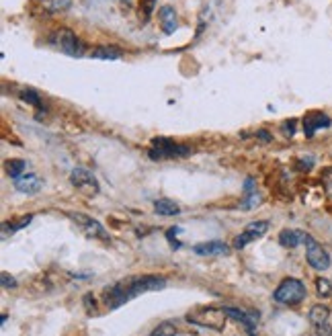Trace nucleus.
Listing matches in <instances>:
<instances>
[{
  "label": "nucleus",
  "instance_id": "nucleus-1",
  "mask_svg": "<svg viewBox=\"0 0 332 336\" xmlns=\"http://www.w3.org/2000/svg\"><path fill=\"white\" fill-rule=\"evenodd\" d=\"M166 287V279L158 277V275H141V277H131L125 281L115 283L111 289L105 291V303L107 307L115 309L119 305H123L125 301L146 293V291H158Z\"/></svg>",
  "mask_w": 332,
  "mask_h": 336
},
{
  "label": "nucleus",
  "instance_id": "nucleus-29",
  "mask_svg": "<svg viewBox=\"0 0 332 336\" xmlns=\"http://www.w3.org/2000/svg\"><path fill=\"white\" fill-rule=\"evenodd\" d=\"M256 137H258L260 141H265V143H269V141L273 139V137H271V133H269L267 129H258V131H256Z\"/></svg>",
  "mask_w": 332,
  "mask_h": 336
},
{
  "label": "nucleus",
  "instance_id": "nucleus-30",
  "mask_svg": "<svg viewBox=\"0 0 332 336\" xmlns=\"http://www.w3.org/2000/svg\"><path fill=\"white\" fill-rule=\"evenodd\" d=\"M244 191H246V195L254 191V181H252V179H246V185H244Z\"/></svg>",
  "mask_w": 332,
  "mask_h": 336
},
{
  "label": "nucleus",
  "instance_id": "nucleus-20",
  "mask_svg": "<svg viewBox=\"0 0 332 336\" xmlns=\"http://www.w3.org/2000/svg\"><path fill=\"white\" fill-rule=\"evenodd\" d=\"M177 334H179V330H177V326L173 322H162L152 332V336H177Z\"/></svg>",
  "mask_w": 332,
  "mask_h": 336
},
{
  "label": "nucleus",
  "instance_id": "nucleus-21",
  "mask_svg": "<svg viewBox=\"0 0 332 336\" xmlns=\"http://www.w3.org/2000/svg\"><path fill=\"white\" fill-rule=\"evenodd\" d=\"M19 99L23 101V103H27V105H33V107H41V97L33 90V88H23L21 92H19Z\"/></svg>",
  "mask_w": 332,
  "mask_h": 336
},
{
  "label": "nucleus",
  "instance_id": "nucleus-25",
  "mask_svg": "<svg viewBox=\"0 0 332 336\" xmlns=\"http://www.w3.org/2000/svg\"><path fill=\"white\" fill-rule=\"evenodd\" d=\"M31 220H33V215H23V220H19L17 224H13V226H11V234H13V232H17V230H21V228H25V226H29V224H31Z\"/></svg>",
  "mask_w": 332,
  "mask_h": 336
},
{
  "label": "nucleus",
  "instance_id": "nucleus-9",
  "mask_svg": "<svg viewBox=\"0 0 332 336\" xmlns=\"http://www.w3.org/2000/svg\"><path fill=\"white\" fill-rule=\"evenodd\" d=\"M72 220L76 222V224H80L82 228H84V232L90 236V238H99V240H109V234H107V230L97 222V220H92V218H88V215H82V213H72Z\"/></svg>",
  "mask_w": 332,
  "mask_h": 336
},
{
  "label": "nucleus",
  "instance_id": "nucleus-4",
  "mask_svg": "<svg viewBox=\"0 0 332 336\" xmlns=\"http://www.w3.org/2000/svg\"><path fill=\"white\" fill-rule=\"evenodd\" d=\"M152 150H150V156L152 158H183V156H189L191 154V148L185 146V143H177L175 139L171 137H164V135H158V137H152Z\"/></svg>",
  "mask_w": 332,
  "mask_h": 336
},
{
  "label": "nucleus",
  "instance_id": "nucleus-2",
  "mask_svg": "<svg viewBox=\"0 0 332 336\" xmlns=\"http://www.w3.org/2000/svg\"><path fill=\"white\" fill-rule=\"evenodd\" d=\"M226 311L224 307H195L187 314V322L201 326V328H209V330H224L226 326Z\"/></svg>",
  "mask_w": 332,
  "mask_h": 336
},
{
  "label": "nucleus",
  "instance_id": "nucleus-13",
  "mask_svg": "<svg viewBox=\"0 0 332 336\" xmlns=\"http://www.w3.org/2000/svg\"><path fill=\"white\" fill-rule=\"evenodd\" d=\"M193 252L197 256H216V254H226L228 252V244L222 240H211V242H201L193 246Z\"/></svg>",
  "mask_w": 332,
  "mask_h": 336
},
{
  "label": "nucleus",
  "instance_id": "nucleus-19",
  "mask_svg": "<svg viewBox=\"0 0 332 336\" xmlns=\"http://www.w3.org/2000/svg\"><path fill=\"white\" fill-rule=\"evenodd\" d=\"M154 211L158 215H177L181 211V207L171 199H158V201H154Z\"/></svg>",
  "mask_w": 332,
  "mask_h": 336
},
{
  "label": "nucleus",
  "instance_id": "nucleus-14",
  "mask_svg": "<svg viewBox=\"0 0 332 336\" xmlns=\"http://www.w3.org/2000/svg\"><path fill=\"white\" fill-rule=\"evenodd\" d=\"M305 238H307V234L301 232V230H283V232L279 234V242H281V246H285V248H295V246L303 244Z\"/></svg>",
  "mask_w": 332,
  "mask_h": 336
},
{
  "label": "nucleus",
  "instance_id": "nucleus-6",
  "mask_svg": "<svg viewBox=\"0 0 332 336\" xmlns=\"http://www.w3.org/2000/svg\"><path fill=\"white\" fill-rule=\"evenodd\" d=\"M70 183L84 195H97L99 193V183L88 168H74L70 173Z\"/></svg>",
  "mask_w": 332,
  "mask_h": 336
},
{
  "label": "nucleus",
  "instance_id": "nucleus-26",
  "mask_svg": "<svg viewBox=\"0 0 332 336\" xmlns=\"http://www.w3.org/2000/svg\"><path fill=\"white\" fill-rule=\"evenodd\" d=\"M0 279H3V287H11V289L17 287V279L11 277L9 273H3V275H0Z\"/></svg>",
  "mask_w": 332,
  "mask_h": 336
},
{
  "label": "nucleus",
  "instance_id": "nucleus-8",
  "mask_svg": "<svg viewBox=\"0 0 332 336\" xmlns=\"http://www.w3.org/2000/svg\"><path fill=\"white\" fill-rule=\"evenodd\" d=\"M267 232H269V222H263V220H258V222H250V224H246L244 232H242L240 236H236V240H234V248H236V250H242L246 244H250V242L256 240V238H263Z\"/></svg>",
  "mask_w": 332,
  "mask_h": 336
},
{
  "label": "nucleus",
  "instance_id": "nucleus-28",
  "mask_svg": "<svg viewBox=\"0 0 332 336\" xmlns=\"http://www.w3.org/2000/svg\"><path fill=\"white\" fill-rule=\"evenodd\" d=\"M52 5H54L56 11H64V9L70 7V0H52Z\"/></svg>",
  "mask_w": 332,
  "mask_h": 336
},
{
  "label": "nucleus",
  "instance_id": "nucleus-24",
  "mask_svg": "<svg viewBox=\"0 0 332 336\" xmlns=\"http://www.w3.org/2000/svg\"><path fill=\"white\" fill-rule=\"evenodd\" d=\"M256 205H260V195L258 193H248L246 199L240 203V209H252Z\"/></svg>",
  "mask_w": 332,
  "mask_h": 336
},
{
  "label": "nucleus",
  "instance_id": "nucleus-3",
  "mask_svg": "<svg viewBox=\"0 0 332 336\" xmlns=\"http://www.w3.org/2000/svg\"><path fill=\"white\" fill-rule=\"evenodd\" d=\"M305 293H307L305 285L299 279L289 277V279H283L279 283V287L273 293V299L277 303H283V305H297L305 299Z\"/></svg>",
  "mask_w": 332,
  "mask_h": 336
},
{
  "label": "nucleus",
  "instance_id": "nucleus-22",
  "mask_svg": "<svg viewBox=\"0 0 332 336\" xmlns=\"http://www.w3.org/2000/svg\"><path fill=\"white\" fill-rule=\"evenodd\" d=\"M156 3L158 0H139V17L144 19V23L152 17V13L156 9Z\"/></svg>",
  "mask_w": 332,
  "mask_h": 336
},
{
  "label": "nucleus",
  "instance_id": "nucleus-12",
  "mask_svg": "<svg viewBox=\"0 0 332 336\" xmlns=\"http://www.w3.org/2000/svg\"><path fill=\"white\" fill-rule=\"evenodd\" d=\"M158 15H160V27L166 35H173L179 29V17L173 7H162L158 11Z\"/></svg>",
  "mask_w": 332,
  "mask_h": 336
},
{
  "label": "nucleus",
  "instance_id": "nucleus-11",
  "mask_svg": "<svg viewBox=\"0 0 332 336\" xmlns=\"http://www.w3.org/2000/svg\"><path fill=\"white\" fill-rule=\"evenodd\" d=\"M41 187H43V181L37 175H23V177L15 179V189L25 195H35L41 191Z\"/></svg>",
  "mask_w": 332,
  "mask_h": 336
},
{
  "label": "nucleus",
  "instance_id": "nucleus-7",
  "mask_svg": "<svg viewBox=\"0 0 332 336\" xmlns=\"http://www.w3.org/2000/svg\"><path fill=\"white\" fill-rule=\"evenodd\" d=\"M58 45H60V50H62L64 54H68V56H72V58L84 56V43H82L80 37H78L74 31H70V29H60V33H58Z\"/></svg>",
  "mask_w": 332,
  "mask_h": 336
},
{
  "label": "nucleus",
  "instance_id": "nucleus-5",
  "mask_svg": "<svg viewBox=\"0 0 332 336\" xmlns=\"http://www.w3.org/2000/svg\"><path fill=\"white\" fill-rule=\"evenodd\" d=\"M305 258H307V262H310V267L312 269H316V271H326V269H330V254L307 234V238H305Z\"/></svg>",
  "mask_w": 332,
  "mask_h": 336
},
{
  "label": "nucleus",
  "instance_id": "nucleus-27",
  "mask_svg": "<svg viewBox=\"0 0 332 336\" xmlns=\"http://www.w3.org/2000/svg\"><path fill=\"white\" fill-rule=\"evenodd\" d=\"M295 127H297V121H295V119H289V121H285V123H283V131H285L289 137L295 133Z\"/></svg>",
  "mask_w": 332,
  "mask_h": 336
},
{
  "label": "nucleus",
  "instance_id": "nucleus-17",
  "mask_svg": "<svg viewBox=\"0 0 332 336\" xmlns=\"http://www.w3.org/2000/svg\"><path fill=\"white\" fill-rule=\"evenodd\" d=\"M224 311H226V316H230V318H234L236 322H242L248 330H254V324L258 322V318L256 316H246L242 309H238V307H224Z\"/></svg>",
  "mask_w": 332,
  "mask_h": 336
},
{
  "label": "nucleus",
  "instance_id": "nucleus-15",
  "mask_svg": "<svg viewBox=\"0 0 332 336\" xmlns=\"http://www.w3.org/2000/svg\"><path fill=\"white\" fill-rule=\"evenodd\" d=\"M307 318H310V322L314 324V328H316V326H324V324H328V320H330V309H328L326 305H322V303H316V305L310 307Z\"/></svg>",
  "mask_w": 332,
  "mask_h": 336
},
{
  "label": "nucleus",
  "instance_id": "nucleus-23",
  "mask_svg": "<svg viewBox=\"0 0 332 336\" xmlns=\"http://www.w3.org/2000/svg\"><path fill=\"white\" fill-rule=\"evenodd\" d=\"M316 289H318V295H322V297H328V295H332V283L328 281V279H316Z\"/></svg>",
  "mask_w": 332,
  "mask_h": 336
},
{
  "label": "nucleus",
  "instance_id": "nucleus-16",
  "mask_svg": "<svg viewBox=\"0 0 332 336\" xmlns=\"http://www.w3.org/2000/svg\"><path fill=\"white\" fill-rule=\"evenodd\" d=\"M121 56H123V52L113 45H101L90 52V58H94V60H119Z\"/></svg>",
  "mask_w": 332,
  "mask_h": 336
},
{
  "label": "nucleus",
  "instance_id": "nucleus-10",
  "mask_svg": "<svg viewBox=\"0 0 332 336\" xmlns=\"http://www.w3.org/2000/svg\"><path fill=\"white\" fill-rule=\"evenodd\" d=\"M328 125H330V117L326 113L314 111V113H307L303 117V133H305V137H314V133L320 127H328Z\"/></svg>",
  "mask_w": 332,
  "mask_h": 336
},
{
  "label": "nucleus",
  "instance_id": "nucleus-18",
  "mask_svg": "<svg viewBox=\"0 0 332 336\" xmlns=\"http://www.w3.org/2000/svg\"><path fill=\"white\" fill-rule=\"evenodd\" d=\"M25 168H27V162L21 160V158H11V160L5 162V171H7V175H9L11 179L23 177V175H25Z\"/></svg>",
  "mask_w": 332,
  "mask_h": 336
}]
</instances>
